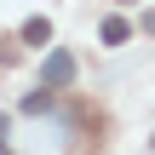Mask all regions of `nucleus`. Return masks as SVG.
<instances>
[{
	"mask_svg": "<svg viewBox=\"0 0 155 155\" xmlns=\"http://www.w3.org/2000/svg\"><path fill=\"white\" fill-rule=\"evenodd\" d=\"M40 81H46V86H69V81H75V58H69V52H52L46 69H40Z\"/></svg>",
	"mask_w": 155,
	"mask_h": 155,
	"instance_id": "1",
	"label": "nucleus"
},
{
	"mask_svg": "<svg viewBox=\"0 0 155 155\" xmlns=\"http://www.w3.org/2000/svg\"><path fill=\"white\" fill-rule=\"evenodd\" d=\"M23 40H29V46H52V23H46V17H29V23H23Z\"/></svg>",
	"mask_w": 155,
	"mask_h": 155,
	"instance_id": "2",
	"label": "nucleus"
},
{
	"mask_svg": "<svg viewBox=\"0 0 155 155\" xmlns=\"http://www.w3.org/2000/svg\"><path fill=\"white\" fill-rule=\"evenodd\" d=\"M98 35H104L109 46H121V40H127L132 29H127V17H104V29H98Z\"/></svg>",
	"mask_w": 155,
	"mask_h": 155,
	"instance_id": "3",
	"label": "nucleus"
},
{
	"mask_svg": "<svg viewBox=\"0 0 155 155\" xmlns=\"http://www.w3.org/2000/svg\"><path fill=\"white\" fill-rule=\"evenodd\" d=\"M40 109H52V92H35V98H23V115H40Z\"/></svg>",
	"mask_w": 155,
	"mask_h": 155,
	"instance_id": "4",
	"label": "nucleus"
},
{
	"mask_svg": "<svg viewBox=\"0 0 155 155\" xmlns=\"http://www.w3.org/2000/svg\"><path fill=\"white\" fill-rule=\"evenodd\" d=\"M6 132H12V115H0V144H6Z\"/></svg>",
	"mask_w": 155,
	"mask_h": 155,
	"instance_id": "5",
	"label": "nucleus"
}]
</instances>
